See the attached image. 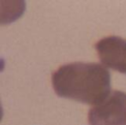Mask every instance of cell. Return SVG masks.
I'll return each instance as SVG.
<instances>
[{"label":"cell","instance_id":"6da1fadb","mask_svg":"<svg viewBox=\"0 0 126 125\" xmlns=\"http://www.w3.org/2000/svg\"><path fill=\"white\" fill-rule=\"evenodd\" d=\"M51 81L58 96L94 106L110 94V74L98 63L74 62L60 66Z\"/></svg>","mask_w":126,"mask_h":125},{"label":"cell","instance_id":"7a4b0ae2","mask_svg":"<svg viewBox=\"0 0 126 125\" xmlns=\"http://www.w3.org/2000/svg\"><path fill=\"white\" fill-rule=\"evenodd\" d=\"M90 125H126V94L113 91L89 110Z\"/></svg>","mask_w":126,"mask_h":125},{"label":"cell","instance_id":"3957f363","mask_svg":"<svg viewBox=\"0 0 126 125\" xmlns=\"http://www.w3.org/2000/svg\"><path fill=\"white\" fill-rule=\"evenodd\" d=\"M100 62L115 71L126 74V39L111 35L98 40L95 44Z\"/></svg>","mask_w":126,"mask_h":125}]
</instances>
